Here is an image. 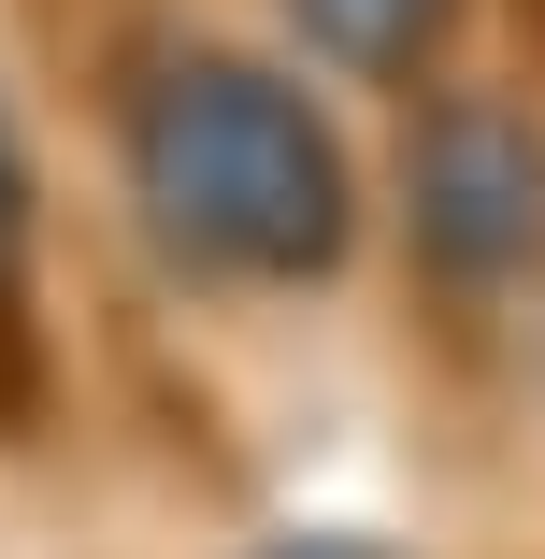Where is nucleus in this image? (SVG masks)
Returning a JSON list of instances; mask_svg holds the SVG:
<instances>
[{
	"instance_id": "1",
	"label": "nucleus",
	"mask_w": 545,
	"mask_h": 559,
	"mask_svg": "<svg viewBox=\"0 0 545 559\" xmlns=\"http://www.w3.org/2000/svg\"><path fill=\"white\" fill-rule=\"evenodd\" d=\"M144 201L173 245L245 259V273H316L345 245V173L316 144V116L230 58H187L144 86Z\"/></svg>"
},
{
	"instance_id": "2",
	"label": "nucleus",
	"mask_w": 545,
	"mask_h": 559,
	"mask_svg": "<svg viewBox=\"0 0 545 559\" xmlns=\"http://www.w3.org/2000/svg\"><path fill=\"white\" fill-rule=\"evenodd\" d=\"M316 29H331L345 58H374V72H402L416 44H430V15H446V0H301Z\"/></svg>"
},
{
	"instance_id": "3",
	"label": "nucleus",
	"mask_w": 545,
	"mask_h": 559,
	"mask_svg": "<svg viewBox=\"0 0 545 559\" xmlns=\"http://www.w3.org/2000/svg\"><path fill=\"white\" fill-rule=\"evenodd\" d=\"M0 215H15V158H0Z\"/></svg>"
}]
</instances>
